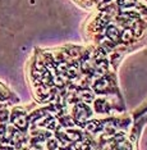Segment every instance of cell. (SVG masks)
I'll list each match as a JSON object with an SVG mask.
<instances>
[{"mask_svg": "<svg viewBox=\"0 0 147 150\" xmlns=\"http://www.w3.org/2000/svg\"><path fill=\"white\" fill-rule=\"evenodd\" d=\"M95 109L98 112V113H104L105 110H108V105L105 101L102 100H97L96 103H95Z\"/></svg>", "mask_w": 147, "mask_h": 150, "instance_id": "cell-8", "label": "cell"}, {"mask_svg": "<svg viewBox=\"0 0 147 150\" xmlns=\"http://www.w3.org/2000/svg\"><path fill=\"white\" fill-rule=\"evenodd\" d=\"M90 114H91L90 110L82 104H78L76 107V109H74V118H76V121L78 122V123L86 122V119L88 118Z\"/></svg>", "mask_w": 147, "mask_h": 150, "instance_id": "cell-1", "label": "cell"}, {"mask_svg": "<svg viewBox=\"0 0 147 150\" xmlns=\"http://www.w3.org/2000/svg\"><path fill=\"white\" fill-rule=\"evenodd\" d=\"M56 126H58V123H56V121L54 118H50V119H47L46 121V123H45V127L47 128V129H55L56 128Z\"/></svg>", "mask_w": 147, "mask_h": 150, "instance_id": "cell-12", "label": "cell"}, {"mask_svg": "<svg viewBox=\"0 0 147 150\" xmlns=\"http://www.w3.org/2000/svg\"><path fill=\"white\" fill-rule=\"evenodd\" d=\"M0 121H1V119H0Z\"/></svg>", "mask_w": 147, "mask_h": 150, "instance_id": "cell-23", "label": "cell"}, {"mask_svg": "<svg viewBox=\"0 0 147 150\" xmlns=\"http://www.w3.org/2000/svg\"><path fill=\"white\" fill-rule=\"evenodd\" d=\"M67 72H68V74L72 77V76H76L77 74V68L76 67H72V68H69V69H67Z\"/></svg>", "mask_w": 147, "mask_h": 150, "instance_id": "cell-19", "label": "cell"}, {"mask_svg": "<svg viewBox=\"0 0 147 150\" xmlns=\"http://www.w3.org/2000/svg\"><path fill=\"white\" fill-rule=\"evenodd\" d=\"M6 118H8V112H6V110L0 112V119H3V121H6Z\"/></svg>", "mask_w": 147, "mask_h": 150, "instance_id": "cell-22", "label": "cell"}, {"mask_svg": "<svg viewBox=\"0 0 147 150\" xmlns=\"http://www.w3.org/2000/svg\"><path fill=\"white\" fill-rule=\"evenodd\" d=\"M118 3L120 5H132L134 4V0H118Z\"/></svg>", "mask_w": 147, "mask_h": 150, "instance_id": "cell-17", "label": "cell"}, {"mask_svg": "<svg viewBox=\"0 0 147 150\" xmlns=\"http://www.w3.org/2000/svg\"><path fill=\"white\" fill-rule=\"evenodd\" d=\"M108 87H109V80L105 77L100 78V80H98L97 82H95V85H94V88L96 91H104V90H106Z\"/></svg>", "mask_w": 147, "mask_h": 150, "instance_id": "cell-3", "label": "cell"}, {"mask_svg": "<svg viewBox=\"0 0 147 150\" xmlns=\"http://www.w3.org/2000/svg\"><path fill=\"white\" fill-rule=\"evenodd\" d=\"M100 128H101V125L98 123L97 121H91V122H88V123H86V129L88 132H95Z\"/></svg>", "mask_w": 147, "mask_h": 150, "instance_id": "cell-5", "label": "cell"}, {"mask_svg": "<svg viewBox=\"0 0 147 150\" xmlns=\"http://www.w3.org/2000/svg\"><path fill=\"white\" fill-rule=\"evenodd\" d=\"M12 121L15 127L19 129H25L27 127V123H28V122H27V117L25 114H15L14 117L12 118Z\"/></svg>", "mask_w": 147, "mask_h": 150, "instance_id": "cell-2", "label": "cell"}, {"mask_svg": "<svg viewBox=\"0 0 147 150\" xmlns=\"http://www.w3.org/2000/svg\"><path fill=\"white\" fill-rule=\"evenodd\" d=\"M65 137L68 140H70V141H78V140L81 139V135L78 134V132H67Z\"/></svg>", "mask_w": 147, "mask_h": 150, "instance_id": "cell-11", "label": "cell"}, {"mask_svg": "<svg viewBox=\"0 0 147 150\" xmlns=\"http://www.w3.org/2000/svg\"><path fill=\"white\" fill-rule=\"evenodd\" d=\"M58 144H59V142H58V140H50L47 148H49V149H60L61 146H59Z\"/></svg>", "mask_w": 147, "mask_h": 150, "instance_id": "cell-13", "label": "cell"}, {"mask_svg": "<svg viewBox=\"0 0 147 150\" xmlns=\"http://www.w3.org/2000/svg\"><path fill=\"white\" fill-rule=\"evenodd\" d=\"M54 83L56 85V86H63L64 85V77L63 76H56L54 78Z\"/></svg>", "mask_w": 147, "mask_h": 150, "instance_id": "cell-15", "label": "cell"}, {"mask_svg": "<svg viewBox=\"0 0 147 150\" xmlns=\"http://www.w3.org/2000/svg\"><path fill=\"white\" fill-rule=\"evenodd\" d=\"M132 37H133V32H132V30L127 28V30H124V31H123V33H122V40H123L124 42L131 41Z\"/></svg>", "mask_w": 147, "mask_h": 150, "instance_id": "cell-9", "label": "cell"}, {"mask_svg": "<svg viewBox=\"0 0 147 150\" xmlns=\"http://www.w3.org/2000/svg\"><path fill=\"white\" fill-rule=\"evenodd\" d=\"M32 144H33V146H35V148L41 149V148H44V145L46 144V141H45V139H44L42 136H41V137H37V139L33 140Z\"/></svg>", "mask_w": 147, "mask_h": 150, "instance_id": "cell-10", "label": "cell"}, {"mask_svg": "<svg viewBox=\"0 0 147 150\" xmlns=\"http://www.w3.org/2000/svg\"><path fill=\"white\" fill-rule=\"evenodd\" d=\"M5 139V128L4 127H0V142Z\"/></svg>", "mask_w": 147, "mask_h": 150, "instance_id": "cell-21", "label": "cell"}, {"mask_svg": "<svg viewBox=\"0 0 147 150\" xmlns=\"http://www.w3.org/2000/svg\"><path fill=\"white\" fill-rule=\"evenodd\" d=\"M106 33H108L109 39H110L113 42H117L118 40H119V36H120V35H119L118 28H117V27H114V26H110V27H109Z\"/></svg>", "mask_w": 147, "mask_h": 150, "instance_id": "cell-4", "label": "cell"}, {"mask_svg": "<svg viewBox=\"0 0 147 150\" xmlns=\"http://www.w3.org/2000/svg\"><path fill=\"white\" fill-rule=\"evenodd\" d=\"M22 139H23V135L19 131H13L12 136H10V142L12 144H19L22 141Z\"/></svg>", "mask_w": 147, "mask_h": 150, "instance_id": "cell-6", "label": "cell"}, {"mask_svg": "<svg viewBox=\"0 0 147 150\" xmlns=\"http://www.w3.org/2000/svg\"><path fill=\"white\" fill-rule=\"evenodd\" d=\"M56 71L59 73H63V72H67V63H64V62H61L58 64V67H56Z\"/></svg>", "mask_w": 147, "mask_h": 150, "instance_id": "cell-14", "label": "cell"}, {"mask_svg": "<svg viewBox=\"0 0 147 150\" xmlns=\"http://www.w3.org/2000/svg\"><path fill=\"white\" fill-rule=\"evenodd\" d=\"M61 122H63V125H65V126H72V125H74V121H73V119H70V118H64Z\"/></svg>", "mask_w": 147, "mask_h": 150, "instance_id": "cell-20", "label": "cell"}, {"mask_svg": "<svg viewBox=\"0 0 147 150\" xmlns=\"http://www.w3.org/2000/svg\"><path fill=\"white\" fill-rule=\"evenodd\" d=\"M96 59H97V60L105 59V52H102V50H98V52L96 53Z\"/></svg>", "mask_w": 147, "mask_h": 150, "instance_id": "cell-18", "label": "cell"}, {"mask_svg": "<svg viewBox=\"0 0 147 150\" xmlns=\"http://www.w3.org/2000/svg\"><path fill=\"white\" fill-rule=\"evenodd\" d=\"M108 17H101L100 19H98V22L96 23V27H101V26H105L108 23Z\"/></svg>", "mask_w": 147, "mask_h": 150, "instance_id": "cell-16", "label": "cell"}, {"mask_svg": "<svg viewBox=\"0 0 147 150\" xmlns=\"http://www.w3.org/2000/svg\"><path fill=\"white\" fill-rule=\"evenodd\" d=\"M79 96L83 99L86 103H91L92 100H94V94L91 93V91H88V90H83V91H81V94H79Z\"/></svg>", "mask_w": 147, "mask_h": 150, "instance_id": "cell-7", "label": "cell"}]
</instances>
